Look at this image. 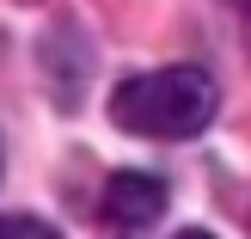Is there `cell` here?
<instances>
[{
	"label": "cell",
	"instance_id": "cell-1",
	"mask_svg": "<svg viewBox=\"0 0 251 239\" xmlns=\"http://www.w3.org/2000/svg\"><path fill=\"white\" fill-rule=\"evenodd\" d=\"M221 92L202 68H159V74H135L110 92V123L147 141H184V135L208 129Z\"/></svg>",
	"mask_w": 251,
	"mask_h": 239
},
{
	"label": "cell",
	"instance_id": "cell-2",
	"mask_svg": "<svg viewBox=\"0 0 251 239\" xmlns=\"http://www.w3.org/2000/svg\"><path fill=\"white\" fill-rule=\"evenodd\" d=\"M166 215V184L153 178V172H117V178L104 184V221L123 233H141L153 227V221Z\"/></svg>",
	"mask_w": 251,
	"mask_h": 239
},
{
	"label": "cell",
	"instance_id": "cell-5",
	"mask_svg": "<svg viewBox=\"0 0 251 239\" xmlns=\"http://www.w3.org/2000/svg\"><path fill=\"white\" fill-rule=\"evenodd\" d=\"M178 239H208V233H178Z\"/></svg>",
	"mask_w": 251,
	"mask_h": 239
},
{
	"label": "cell",
	"instance_id": "cell-3",
	"mask_svg": "<svg viewBox=\"0 0 251 239\" xmlns=\"http://www.w3.org/2000/svg\"><path fill=\"white\" fill-rule=\"evenodd\" d=\"M0 239H55V233L31 215H0Z\"/></svg>",
	"mask_w": 251,
	"mask_h": 239
},
{
	"label": "cell",
	"instance_id": "cell-4",
	"mask_svg": "<svg viewBox=\"0 0 251 239\" xmlns=\"http://www.w3.org/2000/svg\"><path fill=\"white\" fill-rule=\"evenodd\" d=\"M245 49H251V6H245Z\"/></svg>",
	"mask_w": 251,
	"mask_h": 239
}]
</instances>
